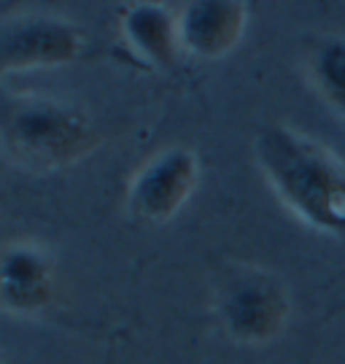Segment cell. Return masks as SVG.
<instances>
[{"label":"cell","mask_w":345,"mask_h":364,"mask_svg":"<svg viewBox=\"0 0 345 364\" xmlns=\"http://www.w3.org/2000/svg\"><path fill=\"white\" fill-rule=\"evenodd\" d=\"M289 297L281 281L265 270L238 267L218 287L216 316L224 332L243 346H265L289 321Z\"/></svg>","instance_id":"obj_3"},{"label":"cell","mask_w":345,"mask_h":364,"mask_svg":"<svg viewBox=\"0 0 345 364\" xmlns=\"http://www.w3.org/2000/svg\"><path fill=\"white\" fill-rule=\"evenodd\" d=\"M0 364H6V362H3V359H0Z\"/></svg>","instance_id":"obj_10"},{"label":"cell","mask_w":345,"mask_h":364,"mask_svg":"<svg viewBox=\"0 0 345 364\" xmlns=\"http://www.w3.org/2000/svg\"><path fill=\"white\" fill-rule=\"evenodd\" d=\"M0 138L16 159L33 168H60L95 144L90 119L51 97L22 95L0 105Z\"/></svg>","instance_id":"obj_2"},{"label":"cell","mask_w":345,"mask_h":364,"mask_svg":"<svg viewBox=\"0 0 345 364\" xmlns=\"http://www.w3.org/2000/svg\"><path fill=\"white\" fill-rule=\"evenodd\" d=\"M200 176V162L192 149L173 146L143 165L129 183V210L143 221L173 219L192 197Z\"/></svg>","instance_id":"obj_4"},{"label":"cell","mask_w":345,"mask_h":364,"mask_svg":"<svg viewBox=\"0 0 345 364\" xmlns=\"http://www.w3.org/2000/svg\"><path fill=\"white\" fill-rule=\"evenodd\" d=\"M243 30L245 9L240 3H192L176 19L179 46L203 60L232 52Z\"/></svg>","instance_id":"obj_7"},{"label":"cell","mask_w":345,"mask_h":364,"mask_svg":"<svg viewBox=\"0 0 345 364\" xmlns=\"http://www.w3.org/2000/svg\"><path fill=\"white\" fill-rule=\"evenodd\" d=\"M254 156L275 197L307 227L345 240V165L324 144L286 124L256 132Z\"/></svg>","instance_id":"obj_1"},{"label":"cell","mask_w":345,"mask_h":364,"mask_svg":"<svg viewBox=\"0 0 345 364\" xmlns=\"http://www.w3.org/2000/svg\"><path fill=\"white\" fill-rule=\"evenodd\" d=\"M54 294V267L36 243H14L0 251V305L14 313H38Z\"/></svg>","instance_id":"obj_6"},{"label":"cell","mask_w":345,"mask_h":364,"mask_svg":"<svg viewBox=\"0 0 345 364\" xmlns=\"http://www.w3.org/2000/svg\"><path fill=\"white\" fill-rule=\"evenodd\" d=\"M305 70L321 100L345 119V36H313L305 46Z\"/></svg>","instance_id":"obj_8"},{"label":"cell","mask_w":345,"mask_h":364,"mask_svg":"<svg viewBox=\"0 0 345 364\" xmlns=\"http://www.w3.org/2000/svg\"><path fill=\"white\" fill-rule=\"evenodd\" d=\"M124 33L135 43V49L143 52L149 60L165 65L179 46L176 19L167 16L159 6H135L124 19Z\"/></svg>","instance_id":"obj_9"},{"label":"cell","mask_w":345,"mask_h":364,"mask_svg":"<svg viewBox=\"0 0 345 364\" xmlns=\"http://www.w3.org/2000/svg\"><path fill=\"white\" fill-rule=\"evenodd\" d=\"M78 49V33L60 19L27 16L0 25V70L60 65L73 60Z\"/></svg>","instance_id":"obj_5"}]
</instances>
